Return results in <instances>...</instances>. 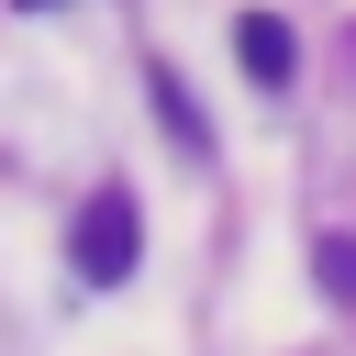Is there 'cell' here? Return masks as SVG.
<instances>
[{
    "label": "cell",
    "instance_id": "6da1fadb",
    "mask_svg": "<svg viewBox=\"0 0 356 356\" xmlns=\"http://www.w3.org/2000/svg\"><path fill=\"white\" fill-rule=\"evenodd\" d=\"M67 256H78V278H89V289H122V278H134V256H145V211H134V189H89V200H78V222H67Z\"/></svg>",
    "mask_w": 356,
    "mask_h": 356
},
{
    "label": "cell",
    "instance_id": "7a4b0ae2",
    "mask_svg": "<svg viewBox=\"0 0 356 356\" xmlns=\"http://www.w3.org/2000/svg\"><path fill=\"white\" fill-rule=\"evenodd\" d=\"M234 56H245V78H256V89H289V22L245 11V22H234Z\"/></svg>",
    "mask_w": 356,
    "mask_h": 356
},
{
    "label": "cell",
    "instance_id": "3957f363",
    "mask_svg": "<svg viewBox=\"0 0 356 356\" xmlns=\"http://www.w3.org/2000/svg\"><path fill=\"white\" fill-rule=\"evenodd\" d=\"M312 278H323L334 300H356V234H323V245H312Z\"/></svg>",
    "mask_w": 356,
    "mask_h": 356
},
{
    "label": "cell",
    "instance_id": "277c9868",
    "mask_svg": "<svg viewBox=\"0 0 356 356\" xmlns=\"http://www.w3.org/2000/svg\"><path fill=\"white\" fill-rule=\"evenodd\" d=\"M22 11H56V0H22Z\"/></svg>",
    "mask_w": 356,
    "mask_h": 356
}]
</instances>
